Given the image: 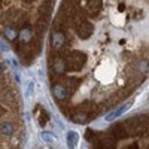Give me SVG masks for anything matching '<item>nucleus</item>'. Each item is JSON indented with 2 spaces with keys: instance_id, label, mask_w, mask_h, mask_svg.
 <instances>
[{
  "instance_id": "f257e3e1",
  "label": "nucleus",
  "mask_w": 149,
  "mask_h": 149,
  "mask_svg": "<svg viewBox=\"0 0 149 149\" xmlns=\"http://www.w3.org/2000/svg\"><path fill=\"white\" fill-rule=\"evenodd\" d=\"M133 104V102H125L121 107H118L116 110H113V112H110L109 115H106V121H113V119H116L118 116H121L124 112H125L127 109H130V106Z\"/></svg>"
},
{
  "instance_id": "f03ea898",
  "label": "nucleus",
  "mask_w": 149,
  "mask_h": 149,
  "mask_svg": "<svg viewBox=\"0 0 149 149\" xmlns=\"http://www.w3.org/2000/svg\"><path fill=\"white\" fill-rule=\"evenodd\" d=\"M0 131L6 136H12V134H15V125L12 122H3L0 125Z\"/></svg>"
},
{
  "instance_id": "7ed1b4c3",
  "label": "nucleus",
  "mask_w": 149,
  "mask_h": 149,
  "mask_svg": "<svg viewBox=\"0 0 149 149\" xmlns=\"http://www.w3.org/2000/svg\"><path fill=\"white\" fill-rule=\"evenodd\" d=\"M36 110H37V119H39V124L43 127L45 124L48 122V119H49V116H48V113L42 109V107H36Z\"/></svg>"
},
{
  "instance_id": "20e7f679",
  "label": "nucleus",
  "mask_w": 149,
  "mask_h": 149,
  "mask_svg": "<svg viewBox=\"0 0 149 149\" xmlns=\"http://www.w3.org/2000/svg\"><path fill=\"white\" fill-rule=\"evenodd\" d=\"M30 39H31V31H30V29L24 27V29L19 31V40H21V43H27Z\"/></svg>"
},
{
  "instance_id": "39448f33",
  "label": "nucleus",
  "mask_w": 149,
  "mask_h": 149,
  "mask_svg": "<svg viewBox=\"0 0 149 149\" xmlns=\"http://www.w3.org/2000/svg\"><path fill=\"white\" fill-rule=\"evenodd\" d=\"M67 139H69V148L74 149V146H76V143H78V134L74 131H70L67 134Z\"/></svg>"
},
{
  "instance_id": "423d86ee",
  "label": "nucleus",
  "mask_w": 149,
  "mask_h": 149,
  "mask_svg": "<svg viewBox=\"0 0 149 149\" xmlns=\"http://www.w3.org/2000/svg\"><path fill=\"white\" fill-rule=\"evenodd\" d=\"M3 33H5V36L8 37L9 40H15V37H17V31H15V29L8 27V29L3 30Z\"/></svg>"
},
{
  "instance_id": "0eeeda50",
  "label": "nucleus",
  "mask_w": 149,
  "mask_h": 149,
  "mask_svg": "<svg viewBox=\"0 0 149 149\" xmlns=\"http://www.w3.org/2000/svg\"><path fill=\"white\" fill-rule=\"evenodd\" d=\"M42 139L45 142H52V136H49V133H42Z\"/></svg>"
},
{
  "instance_id": "6e6552de",
  "label": "nucleus",
  "mask_w": 149,
  "mask_h": 149,
  "mask_svg": "<svg viewBox=\"0 0 149 149\" xmlns=\"http://www.w3.org/2000/svg\"><path fill=\"white\" fill-rule=\"evenodd\" d=\"M3 69H5V67H3V63H0V74L3 73Z\"/></svg>"
}]
</instances>
